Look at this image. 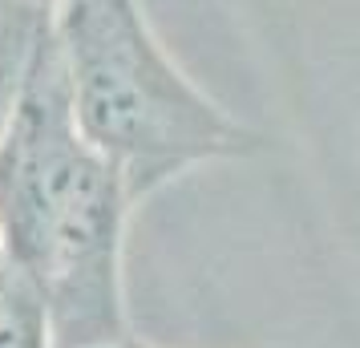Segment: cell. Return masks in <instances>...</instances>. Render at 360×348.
Wrapping results in <instances>:
<instances>
[{"label":"cell","mask_w":360,"mask_h":348,"mask_svg":"<svg viewBox=\"0 0 360 348\" xmlns=\"http://www.w3.org/2000/svg\"><path fill=\"white\" fill-rule=\"evenodd\" d=\"M134 202L73 122L49 8L37 17L0 114V251L45 308L53 348L130 332L122 243Z\"/></svg>","instance_id":"1"},{"label":"cell","mask_w":360,"mask_h":348,"mask_svg":"<svg viewBox=\"0 0 360 348\" xmlns=\"http://www.w3.org/2000/svg\"><path fill=\"white\" fill-rule=\"evenodd\" d=\"M73 122L117 170L130 202L186 170L267 150L166 53L138 0H61L49 8Z\"/></svg>","instance_id":"2"},{"label":"cell","mask_w":360,"mask_h":348,"mask_svg":"<svg viewBox=\"0 0 360 348\" xmlns=\"http://www.w3.org/2000/svg\"><path fill=\"white\" fill-rule=\"evenodd\" d=\"M0 348H53L45 308L17 280L0 296Z\"/></svg>","instance_id":"3"},{"label":"cell","mask_w":360,"mask_h":348,"mask_svg":"<svg viewBox=\"0 0 360 348\" xmlns=\"http://www.w3.org/2000/svg\"><path fill=\"white\" fill-rule=\"evenodd\" d=\"M41 13L45 8H37L29 0H0V101L8 98V85H13V73L20 65V53L29 45V33H33Z\"/></svg>","instance_id":"4"},{"label":"cell","mask_w":360,"mask_h":348,"mask_svg":"<svg viewBox=\"0 0 360 348\" xmlns=\"http://www.w3.org/2000/svg\"><path fill=\"white\" fill-rule=\"evenodd\" d=\"M69 348H158V344L142 340V336L130 328L126 336H114V340H98V344H69Z\"/></svg>","instance_id":"5"},{"label":"cell","mask_w":360,"mask_h":348,"mask_svg":"<svg viewBox=\"0 0 360 348\" xmlns=\"http://www.w3.org/2000/svg\"><path fill=\"white\" fill-rule=\"evenodd\" d=\"M8 101V98H4ZM4 101H0V114H4ZM8 283H13V271H8V264H4V251H0V296L8 292Z\"/></svg>","instance_id":"6"},{"label":"cell","mask_w":360,"mask_h":348,"mask_svg":"<svg viewBox=\"0 0 360 348\" xmlns=\"http://www.w3.org/2000/svg\"><path fill=\"white\" fill-rule=\"evenodd\" d=\"M29 4H37V8H53V4H61V0H29Z\"/></svg>","instance_id":"7"}]
</instances>
